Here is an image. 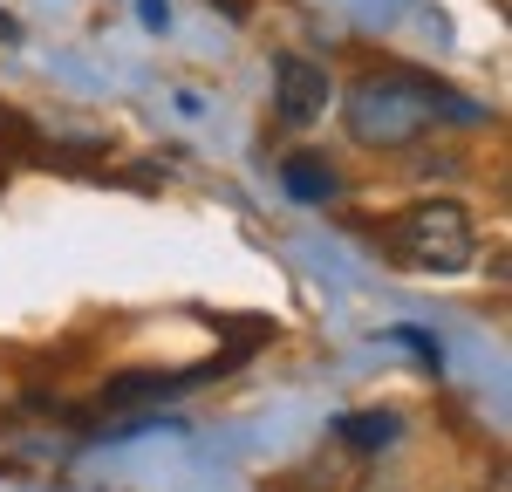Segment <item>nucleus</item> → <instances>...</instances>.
Wrapping results in <instances>:
<instances>
[{
  "mask_svg": "<svg viewBox=\"0 0 512 492\" xmlns=\"http://www.w3.org/2000/svg\"><path fill=\"white\" fill-rule=\"evenodd\" d=\"M328 103H335L328 69L308 62V55H280L274 62V117L287 123V130H308V123H321Z\"/></svg>",
  "mask_w": 512,
  "mask_h": 492,
  "instance_id": "3",
  "label": "nucleus"
},
{
  "mask_svg": "<svg viewBox=\"0 0 512 492\" xmlns=\"http://www.w3.org/2000/svg\"><path fill=\"white\" fill-rule=\"evenodd\" d=\"M390 342H410V349H417V356H424V363H444V356H437V335H424V328H390Z\"/></svg>",
  "mask_w": 512,
  "mask_h": 492,
  "instance_id": "6",
  "label": "nucleus"
},
{
  "mask_svg": "<svg viewBox=\"0 0 512 492\" xmlns=\"http://www.w3.org/2000/svg\"><path fill=\"white\" fill-rule=\"evenodd\" d=\"M383 253H390L396 267H410V274H465L478 260V226L465 205L424 199L383 226Z\"/></svg>",
  "mask_w": 512,
  "mask_h": 492,
  "instance_id": "2",
  "label": "nucleus"
},
{
  "mask_svg": "<svg viewBox=\"0 0 512 492\" xmlns=\"http://www.w3.org/2000/svg\"><path fill=\"white\" fill-rule=\"evenodd\" d=\"M137 7H144V28H171V7L164 0H137Z\"/></svg>",
  "mask_w": 512,
  "mask_h": 492,
  "instance_id": "7",
  "label": "nucleus"
},
{
  "mask_svg": "<svg viewBox=\"0 0 512 492\" xmlns=\"http://www.w3.org/2000/svg\"><path fill=\"white\" fill-rule=\"evenodd\" d=\"M437 117L472 123L478 103H465V96H451V89H437V82H424V76H369V82L349 89V130L362 144H376V151L417 144Z\"/></svg>",
  "mask_w": 512,
  "mask_h": 492,
  "instance_id": "1",
  "label": "nucleus"
},
{
  "mask_svg": "<svg viewBox=\"0 0 512 492\" xmlns=\"http://www.w3.org/2000/svg\"><path fill=\"white\" fill-rule=\"evenodd\" d=\"M335 438H342V445H362V451H383V445H396V417H376V410L335 417Z\"/></svg>",
  "mask_w": 512,
  "mask_h": 492,
  "instance_id": "5",
  "label": "nucleus"
},
{
  "mask_svg": "<svg viewBox=\"0 0 512 492\" xmlns=\"http://www.w3.org/2000/svg\"><path fill=\"white\" fill-rule=\"evenodd\" d=\"M280 185H287V199H294V205H328L335 192H342L335 164L315 158V151H301V158H287V164H280Z\"/></svg>",
  "mask_w": 512,
  "mask_h": 492,
  "instance_id": "4",
  "label": "nucleus"
}]
</instances>
